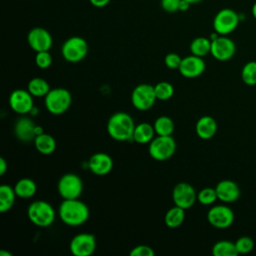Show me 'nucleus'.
Masks as SVG:
<instances>
[{
	"mask_svg": "<svg viewBox=\"0 0 256 256\" xmlns=\"http://www.w3.org/2000/svg\"><path fill=\"white\" fill-rule=\"evenodd\" d=\"M150 156L157 161H165L173 156L176 151V142L174 138L169 136L154 137L149 143L148 148Z\"/></svg>",
	"mask_w": 256,
	"mask_h": 256,
	"instance_id": "6",
	"label": "nucleus"
},
{
	"mask_svg": "<svg viewBox=\"0 0 256 256\" xmlns=\"http://www.w3.org/2000/svg\"><path fill=\"white\" fill-rule=\"evenodd\" d=\"M172 199L175 205L186 210L194 205L197 200V194L192 185L186 182H180L173 189Z\"/></svg>",
	"mask_w": 256,
	"mask_h": 256,
	"instance_id": "13",
	"label": "nucleus"
},
{
	"mask_svg": "<svg viewBox=\"0 0 256 256\" xmlns=\"http://www.w3.org/2000/svg\"><path fill=\"white\" fill-rule=\"evenodd\" d=\"M88 167L93 174L104 176L112 170L113 160L108 154L98 152L90 157L88 161Z\"/></svg>",
	"mask_w": 256,
	"mask_h": 256,
	"instance_id": "19",
	"label": "nucleus"
},
{
	"mask_svg": "<svg viewBox=\"0 0 256 256\" xmlns=\"http://www.w3.org/2000/svg\"><path fill=\"white\" fill-rule=\"evenodd\" d=\"M135 124L132 117L125 112H116L108 120L107 131L111 138L117 141L133 139Z\"/></svg>",
	"mask_w": 256,
	"mask_h": 256,
	"instance_id": "2",
	"label": "nucleus"
},
{
	"mask_svg": "<svg viewBox=\"0 0 256 256\" xmlns=\"http://www.w3.org/2000/svg\"><path fill=\"white\" fill-rule=\"evenodd\" d=\"M131 256H154V250L147 245H138L132 248L130 251Z\"/></svg>",
	"mask_w": 256,
	"mask_h": 256,
	"instance_id": "35",
	"label": "nucleus"
},
{
	"mask_svg": "<svg viewBox=\"0 0 256 256\" xmlns=\"http://www.w3.org/2000/svg\"><path fill=\"white\" fill-rule=\"evenodd\" d=\"M195 130L199 138L204 140L211 139L217 132V122L211 116H202L196 122Z\"/></svg>",
	"mask_w": 256,
	"mask_h": 256,
	"instance_id": "20",
	"label": "nucleus"
},
{
	"mask_svg": "<svg viewBox=\"0 0 256 256\" xmlns=\"http://www.w3.org/2000/svg\"><path fill=\"white\" fill-rule=\"evenodd\" d=\"M236 52V45L232 39L225 35H219L211 41L210 54L218 61L230 60Z\"/></svg>",
	"mask_w": 256,
	"mask_h": 256,
	"instance_id": "11",
	"label": "nucleus"
},
{
	"mask_svg": "<svg viewBox=\"0 0 256 256\" xmlns=\"http://www.w3.org/2000/svg\"><path fill=\"white\" fill-rule=\"evenodd\" d=\"M27 88H28V91L31 93V95L35 97H43V96L45 97L47 93L51 90L48 82L45 79L40 77L32 78L28 82Z\"/></svg>",
	"mask_w": 256,
	"mask_h": 256,
	"instance_id": "26",
	"label": "nucleus"
},
{
	"mask_svg": "<svg viewBox=\"0 0 256 256\" xmlns=\"http://www.w3.org/2000/svg\"><path fill=\"white\" fill-rule=\"evenodd\" d=\"M241 21L240 14L230 8L219 10L213 19V29L219 35H229L239 25Z\"/></svg>",
	"mask_w": 256,
	"mask_h": 256,
	"instance_id": "5",
	"label": "nucleus"
},
{
	"mask_svg": "<svg viewBox=\"0 0 256 256\" xmlns=\"http://www.w3.org/2000/svg\"><path fill=\"white\" fill-rule=\"evenodd\" d=\"M218 199L216 189L211 187H206L200 190L197 194V200L203 205H211Z\"/></svg>",
	"mask_w": 256,
	"mask_h": 256,
	"instance_id": "32",
	"label": "nucleus"
},
{
	"mask_svg": "<svg viewBox=\"0 0 256 256\" xmlns=\"http://www.w3.org/2000/svg\"><path fill=\"white\" fill-rule=\"evenodd\" d=\"M191 5H192V4L189 3L187 0H181V1H180V4H179V11H182V12L187 11V10L190 8Z\"/></svg>",
	"mask_w": 256,
	"mask_h": 256,
	"instance_id": "39",
	"label": "nucleus"
},
{
	"mask_svg": "<svg viewBox=\"0 0 256 256\" xmlns=\"http://www.w3.org/2000/svg\"><path fill=\"white\" fill-rule=\"evenodd\" d=\"M7 167H8V164H7L6 160L3 157H1L0 158V175L5 174V172L7 170Z\"/></svg>",
	"mask_w": 256,
	"mask_h": 256,
	"instance_id": "40",
	"label": "nucleus"
},
{
	"mask_svg": "<svg viewBox=\"0 0 256 256\" xmlns=\"http://www.w3.org/2000/svg\"><path fill=\"white\" fill-rule=\"evenodd\" d=\"M15 190L9 185H2L0 187V212L4 213L11 209L15 202Z\"/></svg>",
	"mask_w": 256,
	"mask_h": 256,
	"instance_id": "25",
	"label": "nucleus"
},
{
	"mask_svg": "<svg viewBox=\"0 0 256 256\" xmlns=\"http://www.w3.org/2000/svg\"><path fill=\"white\" fill-rule=\"evenodd\" d=\"M0 256H12V254L10 252H7V251H0Z\"/></svg>",
	"mask_w": 256,
	"mask_h": 256,
	"instance_id": "42",
	"label": "nucleus"
},
{
	"mask_svg": "<svg viewBox=\"0 0 256 256\" xmlns=\"http://www.w3.org/2000/svg\"><path fill=\"white\" fill-rule=\"evenodd\" d=\"M35 63L41 69H46L50 67V65L52 64V56L49 53V51L36 52Z\"/></svg>",
	"mask_w": 256,
	"mask_h": 256,
	"instance_id": "34",
	"label": "nucleus"
},
{
	"mask_svg": "<svg viewBox=\"0 0 256 256\" xmlns=\"http://www.w3.org/2000/svg\"><path fill=\"white\" fill-rule=\"evenodd\" d=\"M185 219V209L175 205L170 208L164 217L165 224L170 228H177L179 227Z\"/></svg>",
	"mask_w": 256,
	"mask_h": 256,
	"instance_id": "24",
	"label": "nucleus"
},
{
	"mask_svg": "<svg viewBox=\"0 0 256 256\" xmlns=\"http://www.w3.org/2000/svg\"><path fill=\"white\" fill-rule=\"evenodd\" d=\"M155 94L158 100H168L174 94V88L171 83L166 81H161L154 86Z\"/></svg>",
	"mask_w": 256,
	"mask_h": 256,
	"instance_id": "31",
	"label": "nucleus"
},
{
	"mask_svg": "<svg viewBox=\"0 0 256 256\" xmlns=\"http://www.w3.org/2000/svg\"><path fill=\"white\" fill-rule=\"evenodd\" d=\"M157 100L154 86L150 84L137 85L131 94V101L133 106L141 111L150 109Z\"/></svg>",
	"mask_w": 256,
	"mask_h": 256,
	"instance_id": "8",
	"label": "nucleus"
},
{
	"mask_svg": "<svg viewBox=\"0 0 256 256\" xmlns=\"http://www.w3.org/2000/svg\"><path fill=\"white\" fill-rule=\"evenodd\" d=\"M72 102L70 92L65 88L51 89L45 96L46 109L53 115L63 114L68 110Z\"/></svg>",
	"mask_w": 256,
	"mask_h": 256,
	"instance_id": "4",
	"label": "nucleus"
},
{
	"mask_svg": "<svg viewBox=\"0 0 256 256\" xmlns=\"http://www.w3.org/2000/svg\"><path fill=\"white\" fill-rule=\"evenodd\" d=\"M251 13H252V15H253V17H254V19L256 20V2L252 5V8H251Z\"/></svg>",
	"mask_w": 256,
	"mask_h": 256,
	"instance_id": "41",
	"label": "nucleus"
},
{
	"mask_svg": "<svg viewBox=\"0 0 256 256\" xmlns=\"http://www.w3.org/2000/svg\"><path fill=\"white\" fill-rule=\"evenodd\" d=\"M58 214L62 222L68 226H80L89 218L88 206L76 199H64L58 209Z\"/></svg>",
	"mask_w": 256,
	"mask_h": 256,
	"instance_id": "1",
	"label": "nucleus"
},
{
	"mask_svg": "<svg viewBox=\"0 0 256 256\" xmlns=\"http://www.w3.org/2000/svg\"><path fill=\"white\" fill-rule=\"evenodd\" d=\"M57 188L63 199H76L82 193L83 182L77 174L67 173L59 179Z\"/></svg>",
	"mask_w": 256,
	"mask_h": 256,
	"instance_id": "9",
	"label": "nucleus"
},
{
	"mask_svg": "<svg viewBox=\"0 0 256 256\" xmlns=\"http://www.w3.org/2000/svg\"><path fill=\"white\" fill-rule=\"evenodd\" d=\"M111 0H89L90 4L96 8H103L110 3Z\"/></svg>",
	"mask_w": 256,
	"mask_h": 256,
	"instance_id": "38",
	"label": "nucleus"
},
{
	"mask_svg": "<svg viewBox=\"0 0 256 256\" xmlns=\"http://www.w3.org/2000/svg\"><path fill=\"white\" fill-rule=\"evenodd\" d=\"M27 42L35 52L49 51L52 46V36L48 30L43 27L32 28L27 35Z\"/></svg>",
	"mask_w": 256,
	"mask_h": 256,
	"instance_id": "14",
	"label": "nucleus"
},
{
	"mask_svg": "<svg viewBox=\"0 0 256 256\" xmlns=\"http://www.w3.org/2000/svg\"><path fill=\"white\" fill-rule=\"evenodd\" d=\"M9 105L11 109L21 115L33 110V98L27 90L16 89L9 96Z\"/></svg>",
	"mask_w": 256,
	"mask_h": 256,
	"instance_id": "15",
	"label": "nucleus"
},
{
	"mask_svg": "<svg viewBox=\"0 0 256 256\" xmlns=\"http://www.w3.org/2000/svg\"><path fill=\"white\" fill-rule=\"evenodd\" d=\"M15 193L20 198H31L35 195L37 187L35 182L30 178H22L14 186Z\"/></svg>",
	"mask_w": 256,
	"mask_h": 256,
	"instance_id": "23",
	"label": "nucleus"
},
{
	"mask_svg": "<svg viewBox=\"0 0 256 256\" xmlns=\"http://www.w3.org/2000/svg\"><path fill=\"white\" fill-rule=\"evenodd\" d=\"M241 79L248 86L256 85V61H249L242 67Z\"/></svg>",
	"mask_w": 256,
	"mask_h": 256,
	"instance_id": "30",
	"label": "nucleus"
},
{
	"mask_svg": "<svg viewBox=\"0 0 256 256\" xmlns=\"http://www.w3.org/2000/svg\"><path fill=\"white\" fill-rule=\"evenodd\" d=\"M209 224L218 229H226L234 222V212L226 205H215L207 213Z\"/></svg>",
	"mask_w": 256,
	"mask_h": 256,
	"instance_id": "10",
	"label": "nucleus"
},
{
	"mask_svg": "<svg viewBox=\"0 0 256 256\" xmlns=\"http://www.w3.org/2000/svg\"><path fill=\"white\" fill-rule=\"evenodd\" d=\"M189 3H191V4H196V3H199V2H201L202 0H187Z\"/></svg>",
	"mask_w": 256,
	"mask_h": 256,
	"instance_id": "43",
	"label": "nucleus"
},
{
	"mask_svg": "<svg viewBox=\"0 0 256 256\" xmlns=\"http://www.w3.org/2000/svg\"><path fill=\"white\" fill-rule=\"evenodd\" d=\"M180 1L181 0H160V6L167 13H175L179 11Z\"/></svg>",
	"mask_w": 256,
	"mask_h": 256,
	"instance_id": "37",
	"label": "nucleus"
},
{
	"mask_svg": "<svg viewBox=\"0 0 256 256\" xmlns=\"http://www.w3.org/2000/svg\"><path fill=\"white\" fill-rule=\"evenodd\" d=\"M34 144L37 151L44 155L52 154L56 149V141L53 136L44 132L38 134L34 139Z\"/></svg>",
	"mask_w": 256,
	"mask_h": 256,
	"instance_id": "22",
	"label": "nucleus"
},
{
	"mask_svg": "<svg viewBox=\"0 0 256 256\" xmlns=\"http://www.w3.org/2000/svg\"><path fill=\"white\" fill-rule=\"evenodd\" d=\"M212 254L214 256H237L238 252L235 247V242L220 240L213 245Z\"/></svg>",
	"mask_w": 256,
	"mask_h": 256,
	"instance_id": "28",
	"label": "nucleus"
},
{
	"mask_svg": "<svg viewBox=\"0 0 256 256\" xmlns=\"http://www.w3.org/2000/svg\"><path fill=\"white\" fill-rule=\"evenodd\" d=\"M215 189L218 199L224 203H233L240 197V188L232 180L225 179L218 182Z\"/></svg>",
	"mask_w": 256,
	"mask_h": 256,
	"instance_id": "18",
	"label": "nucleus"
},
{
	"mask_svg": "<svg viewBox=\"0 0 256 256\" xmlns=\"http://www.w3.org/2000/svg\"><path fill=\"white\" fill-rule=\"evenodd\" d=\"M238 254H248L254 248V240L249 236H241L235 241Z\"/></svg>",
	"mask_w": 256,
	"mask_h": 256,
	"instance_id": "33",
	"label": "nucleus"
},
{
	"mask_svg": "<svg viewBox=\"0 0 256 256\" xmlns=\"http://www.w3.org/2000/svg\"><path fill=\"white\" fill-rule=\"evenodd\" d=\"M88 53V43L80 36H72L68 38L61 47L63 58L72 63L83 60Z\"/></svg>",
	"mask_w": 256,
	"mask_h": 256,
	"instance_id": "7",
	"label": "nucleus"
},
{
	"mask_svg": "<svg viewBox=\"0 0 256 256\" xmlns=\"http://www.w3.org/2000/svg\"><path fill=\"white\" fill-rule=\"evenodd\" d=\"M42 132L41 127L36 126L35 123L28 117H21L17 120L14 126L15 136L22 142H30Z\"/></svg>",
	"mask_w": 256,
	"mask_h": 256,
	"instance_id": "16",
	"label": "nucleus"
},
{
	"mask_svg": "<svg viewBox=\"0 0 256 256\" xmlns=\"http://www.w3.org/2000/svg\"><path fill=\"white\" fill-rule=\"evenodd\" d=\"M70 251L75 256H90L96 250V238L89 233H80L70 242Z\"/></svg>",
	"mask_w": 256,
	"mask_h": 256,
	"instance_id": "12",
	"label": "nucleus"
},
{
	"mask_svg": "<svg viewBox=\"0 0 256 256\" xmlns=\"http://www.w3.org/2000/svg\"><path fill=\"white\" fill-rule=\"evenodd\" d=\"M29 220L38 227H48L55 219L54 208L44 200L32 202L27 210Z\"/></svg>",
	"mask_w": 256,
	"mask_h": 256,
	"instance_id": "3",
	"label": "nucleus"
},
{
	"mask_svg": "<svg viewBox=\"0 0 256 256\" xmlns=\"http://www.w3.org/2000/svg\"><path fill=\"white\" fill-rule=\"evenodd\" d=\"M190 51L199 57L206 56L211 51V40L206 37H196L190 43Z\"/></svg>",
	"mask_w": 256,
	"mask_h": 256,
	"instance_id": "27",
	"label": "nucleus"
},
{
	"mask_svg": "<svg viewBox=\"0 0 256 256\" xmlns=\"http://www.w3.org/2000/svg\"><path fill=\"white\" fill-rule=\"evenodd\" d=\"M155 133L160 136H169L174 131V122L168 116H160L154 122Z\"/></svg>",
	"mask_w": 256,
	"mask_h": 256,
	"instance_id": "29",
	"label": "nucleus"
},
{
	"mask_svg": "<svg viewBox=\"0 0 256 256\" xmlns=\"http://www.w3.org/2000/svg\"><path fill=\"white\" fill-rule=\"evenodd\" d=\"M154 134H155L154 126H152L149 123L143 122L135 126V129L133 132V140L139 144L150 143L154 138Z\"/></svg>",
	"mask_w": 256,
	"mask_h": 256,
	"instance_id": "21",
	"label": "nucleus"
},
{
	"mask_svg": "<svg viewBox=\"0 0 256 256\" xmlns=\"http://www.w3.org/2000/svg\"><path fill=\"white\" fill-rule=\"evenodd\" d=\"M181 61L182 58L176 53H168L164 59L165 65L170 69H178L181 64Z\"/></svg>",
	"mask_w": 256,
	"mask_h": 256,
	"instance_id": "36",
	"label": "nucleus"
},
{
	"mask_svg": "<svg viewBox=\"0 0 256 256\" xmlns=\"http://www.w3.org/2000/svg\"><path fill=\"white\" fill-rule=\"evenodd\" d=\"M180 74L187 78H195L200 76L205 70V62L202 57L190 55L184 57L178 68Z\"/></svg>",
	"mask_w": 256,
	"mask_h": 256,
	"instance_id": "17",
	"label": "nucleus"
}]
</instances>
